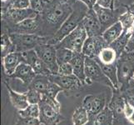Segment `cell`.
<instances>
[{
  "label": "cell",
  "mask_w": 134,
  "mask_h": 125,
  "mask_svg": "<svg viewBox=\"0 0 134 125\" xmlns=\"http://www.w3.org/2000/svg\"><path fill=\"white\" fill-rule=\"evenodd\" d=\"M77 0H53L39 16L42 22V36H53L73 11Z\"/></svg>",
  "instance_id": "1"
},
{
  "label": "cell",
  "mask_w": 134,
  "mask_h": 125,
  "mask_svg": "<svg viewBox=\"0 0 134 125\" xmlns=\"http://www.w3.org/2000/svg\"><path fill=\"white\" fill-rule=\"evenodd\" d=\"M87 11H88V8L79 0H77L73 5V11L71 15L65 20V22L54 34V35L51 37L48 44L56 45L60 41H62L67 35L72 32L81 24Z\"/></svg>",
  "instance_id": "2"
},
{
  "label": "cell",
  "mask_w": 134,
  "mask_h": 125,
  "mask_svg": "<svg viewBox=\"0 0 134 125\" xmlns=\"http://www.w3.org/2000/svg\"><path fill=\"white\" fill-rule=\"evenodd\" d=\"M10 39L14 46L15 52H24L34 49L38 45L48 44L51 36L13 33L10 34Z\"/></svg>",
  "instance_id": "3"
},
{
  "label": "cell",
  "mask_w": 134,
  "mask_h": 125,
  "mask_svg": "<svg viewBox=\"0 0 134 125\" xmlns=\"http://www.w3.org/2000/svg\"><path fill=\"white\" fill-rule=\"evenodd\" d=\"M38 104L40 107L39 119L42 123L45 125H57L61 121V104L58 101H53L43 94V99Z\"/></svg>",
  "instance_id": "4"
},
{
  "label": "cell",
  "mask_w": 134,
  "mask_h": 125,
  "mask_svg": "<svg viewBox=\"0 0 134 125\" xmlns=\"http://www.w3.org/2000/svg\"><path fill=\"white\" fill-rule=\"evenodd\" d=\"M2 29L19 24L25 19L38 17V13L31 8L24 9H10L2 8Z\"/></svg>",
  "instance_id": "5"
},
{
  "label": "cell",
  "mask_w": 134,
  "mask_h": 125,
  "mask_svg": "<svg viewBox=\"0 0 134 125\" xmlns=\"http://www.w3.org/2000/svg\"><path fill=\"white\" fill-rule=\"evenodd\" d=\"M87 37V32L81 23L74 30L55 45V47H63L74 51L75 53H82V46Z\"/></svg>",
  "instance_id": "6"
},
{
  "label": "cell",
  "mask_w": 134,
  "mask_h": 125,
  "mask_svg": "<svg viewBox=\"0 0 134 125\" xmlns=\"http://www.w3.org/2000/svg\"><path fill=\"white\" fill-rule=\"evenodd\" d=\"M134 52L127 53L123 52L116 64L118 68V75L119 79V84L125 85L129 83V79L132 78L134 73Z\"/></svg>",
  "instance_id": "7"
},
{
  "label": "cell",
  "mask_w": 134,
  "mask_h": 125,
  "mask_svg": "<svg viewBox=\"0 0 134 125\" xmlns=\"http://www.w3.org/2000/svg\"><path fill=\"white\" fill-rule=\"evenodd\" d=\"M85 75L87 84H91L93 82H98L109 85L111 89H113L112 83L105 76L100 63L98 61H96V58L85 57Z\"/></svg>",
  "instance_id": "8"
},
{
  "label": "cell",
  "mask_w": 134,
  "mask_h": 125,
  "mask_svg": "<svg viewBox=\"0 0 134 125\" xmlns=\"http://www.w3.org/2000/svg\"><path fill=\"white\" fill-rule=\"evenodd\" d=\"M2 30H5L9 34L16 33L42 35V22L38 14V17L27 18L18 24L10 26L7 29H2Z\"/></svg>",
  "instance_id": "9"
},
{
  "label": "cell",
  "mask_w": 134,
  "mask_h": 125,
  "mask_svg": "<svg viewBox=\"0 0 134 125\" xmlns=\"http://www.w3.org/2000/svg\"><path fill=\"white\" fill-rule=\"evenodd\" d=\"M35 51L38 57L48 67L52 74H57L58 70V63L56 56V47L53 44H45L36 47Z\"/></svg>",
  "instance_id": "10"
},
{
  "label": "cell",
  "mask_w": 134,
  "mask_h": 125,
  "mask_svg": "<svg viewBox=\"0 0 134 125\" xmlns=\"http://www.w3.org/2000/svg\"><path fill=\"white\" fill-rule=\"evenodd\" d=\"M93 10L95 11L100 24L104 31L108 27L113 25L116 22L118 21V18L122 14V12L120 9H111L108 8H103L98 3H96L93 7Z\"/></svg>",
  "instance_id": "11"
},
{
  "label": "cell",
  "mask_w": 134,
  "mask_h": 125,
  "mask_svg": "<svg viewBox=\"0 0 134 125\" xmlns=\"http://www.w3.org/2000/svg\"><path fill=\"white\" fill-rule=\"evenodd\" d=\"M108 46L109 45L103 39L102 35L87 37V39L84 42L83 46H82V53L85 57L96 58L101 51Z\"/></svg>",
  "instance_id": "12"
},
{
  "label": "cell",
  "mask_w": 134,
  "mask_h": 125,
  "mask_svg": "<svg viewBox=\"0 0 134 125\" xmlns=\"http://www.w3.org/2000/svg\"><path fill=\"white\" fill-rule=\"evenodd\" d=\"M23 59H24V63H27L30 65L36 74H44V75H50L52 74L50 70L48 68V67L45 65V63L42 61L35 49H31L24 51V52H21Z\"/></svg>",
  "instance_id": "13"
},
{
  "label": "cell",
  "mask_w": 134,
  "mask_h": 125,
  "mask_svg": "<svg viewBox=\"0 0 134 125\" xmlns=\"http://www.w3.org/2000/svg\"><path fill=\"white\" fill-rule=\"evenodd\" d=\"M82 106L86 108L89 116L94 117L106 107V96L103 94L86 96Z\"/></svg>",
  "instance_id": "14"
},
{
  "label": "cell",
  "mask_w": 134,
  "mask_h": 125,
  "mask_svg": "<svg viewBox=\"0 0 134 125\" xmlns=\"http://www.w3.org/2000/svg\"><path fill=\"white\" fill-rule=\"evenodd\" d=\"M82 24L84 27L88 37H95L102 35L103 34V28L100 24L95 11L92 9H88L86 16L82 21Z\"/></svg>",
  "instance_id": "15"
},
{
  "label": "cell",
  "mask_w": 134,
  "mask_h": 125,
  "mask_svg": "<svg viewBox=\"0 0 134 125\" xmlns=\"http://www.w3.org/2000/svg\"><path fill=\"white\" fill-rule=\"evenodd\" d=\"M50 80L57 83L58 86H60L64 91H72L77 90L80 89V87L83 85L78 78L74 75H60V74H50L49 75Z\"/></svg>",
  "instance_id": "16"
},
{
  "label": "cell",
  "mask_w": 134,
  "mask_h": 125,
  "mask_svg": "<svg viewBox=\"0 0 134 125\" xmlns=\"http://www.w3.org/2000/svg\"><path fill=\"white\" fill-rule=\"evenodd\" d=\"M2 63L4 73L10 77L15 72L18 66L21 63H24V59L21 52H12L2 58Z\"/></svg>",
  "instance_id": "17"
},
{
  "label": "cell",
  "mask_w": 134,
  "mask_h": 125,
  "mask_svg": "<svg viewBox=\"0 0 134 125\" xmlns=\"http://www.w3.org/2000/svg\"><path fill=\"white\" fill-rule=\"evenodd\" d=\"M36 73L30 65L26 63H21L16 68L13 74L10 76L13 78L20 79L25 85L29 86L36 77Z\"/></svg>",
  "instance_id": "18"
},
{
  "label": "cell",
  "mask_w": 134,
  "mask_h": 125,
  "mask_svg": "<svg viewBox=\"0 0 134 125\" xmlns=\"http://www.w3.org/2000/svg\"><path fill=\"white\" fill-rule=\"evenodd\" d=\"M70 63L73 68V74L82 83H86L85 75V56L82 53H77L73 58L71 60Z\"/></svg>",
  "instance_id": "19"
},
{
  "label": "cell",
  "mask_w": 134,
  "mask_h": 125,
  "mask_svg": "<svg viewBox=\"0 0 134 125\" xmlns=\"http://www.w3.org/2000/svg\"><path fill=\"white\" fill-rule=\"evenodd\" d=\"M5 85L7 88V90L8 92L9 98H10L12 104L13 105V107L16 108L18 111L25 109L27 106L30 104L29 103V100H27L26 93L20 94V93H18L13 89H12V88L9 86L8 83H5Z\"/></svg>",
  "instance_id": "20"
},
{
  "label": "cell",
  "mask_w": 134,
  "mask_h": 125,
  "mask_svg": "<svg viewBox=\"0 0 134 125\" xmlns=\"http://www.w3.org/2000/svg\"><path fill=\"white\" fill-rule=\"evenodd\" d=\"M101 65V68L103 69V72L107 77L110 83H112L113 87V91H118L119 90V79L118 75V68L116 63L113 64H103L98 62Z\"/></svg>",
  "instance_id": "21"
},
{
  "label": "cell",
  "mask_w": 134,
  "mask_h": 125,
  "mask_svg": "<svg viewBox=\"0 0 134 125\" xmlns=\"http://www.w3.org/2000/svg\"><path fill=\"white\" fill-rule=\"evenodd\" d=\"M122 32H123V28L121 24V23L118 21L113 25L108 27V29H106L103 32V34H102V37L107 42V44L110 45L118 38L121 36Z\"/></svg>",
  "instance_id": "22"
},
{
  "label": "cell",
  "mask_w": 134,
  "mask_h": 125,
  "mask_svg": "<svg viewBox=\"0 0 134 125\" xmlns=\"http://www.w3.org/2000/svg\"><path fill=\"white\" fill-rule=\"evenodd\" d=\"M113 111L109 107H105L104 109L94 116L93 125H113Z\"/></svg>",
  "instance_id": "23"
},
{
  "label": "cell",
  "mask_w": 134,
  "mask_h": 125,
  "mask_svg": "<svg viewBox=\"0 0 134 125\" xmlns=\"http://www.w3.org/2000/svg\"><path fill=\"white\" fill-rule=\"evenodd\" d=\"M96 58L98 59V62L103 64H113L117 62L118 55L117 52L112 47H106L99 53Z\"/></svg>",
  "instance_id": "24"
},
{
  "label": "cell",
  "mask_w": 134,
  "mask_h": 125,
  "mask_svg": "<svg viewBox=\"0 0 134 125\" xmlns=\"http://www.w3.org/2000/svg\"><path fill=\"white\" fill-rule=\"evenodd\" d=\"M51 80L49 78V75L37 74L34 79L29 85V89L38 90L40 93H42V94H44L48 89V86Z\"/></svg>",
  "instance_id": "25"
},
{
  "label": "cell",
  "mask_w": 134,
  "mask_h": 125,
  "mask_svg": "<svg viewBox=\"0 0 134 125\" xmlns=\"http://www.w3.org/2000/svg\"><path fill=\"white\" fill-rule=\"evenodd\" d=\"M131 34L132 33H129V32L123 31L121 36L109 45L110 47H112L117 52L118 58L123 52H125V48L127 45L129 39H130V37H131Z\"/></svg>",
  "instance_id": "26"
},
{
  "label": "cell",
  "mask_w": 134,
  "mask_h": 125,
  "mask_svg": "<svg viewBox=\"0 0 134 125\" xmlns=\"http://www.w3.org/2000/svg\"><path fill=\"white\" fill-rule=\"evenodd\" d=\"M55 46V45H54ZM77 53L71 49L63 47H56V56L58 65L63 63H70Z\"/></svg>",
  "instance_id": "27"
},
{
  "label": "cell",
  "mask_w": 134,
  "mask_h": 125,
  "mask_svg": "<svg viewBox=\"0 0 134 125\" xmlns=\"http://www.w3.org/2000/svg\"><path fill=\"white\" fill-rule=\"evenodd\" d=\"M89 114L85 108L78 107L72 113V125H85L89 121Z\"/></svg>",
  "instance_id": "28"
},
{
  "label": "cell",
  "mask_w": 134,
  "mask_h": 125,
  "mask_svg": "<svg viewBox=\"0 0 134 125\" xmlns=\"http://www.w3.org/2000/svg\"><path fill=\"white\" fill-rule=\"evenodd\" d=\"M1 52L2 58L12 52H15L14 46L10 39V34L5 30H2L1 35Z\"/></svg>",
  "instance_id": "29"
},
{
  "label": "cell",
  "mask_w": 134,
  "mask_h": 125,
  "mask_svg": "<svg viewBox=\"0 0 134 125\" xmlns=\"http://www.w3.org/2000/svg\"><path fill=\"white\" fill-rule=\"evenodd\" d=\"M118 21L121 23L123 31L132 33L134 26V14L130 10L127 9L125 12H123L118 18Z\"/></svg>",
  "instance_id": "30"
},
{
  "label": "cell",
  "mask_w": 134,
  "mask_h": 125,
  "mask_svg": "<svg viewBox=\"0 0 134 125\" xmlns=\"http://www.w3.org/2000/svg\"><path fill=\"white\" fill-rule=\"evenodd\" d=\"M18 113H19V116L23 118H39L40 116L39 104H29L25 109L18 111Z\"/></svg>",
  "instance_id": "31"
},
{
  "label": "cell",
  "mask_w": 134,
  "mask_h": 125,
  "mask_svg": "<svg viewBox=\"0 0 134 125\" xmlns=\"http://www.w3.org/2000/svg\"><path fill=\"white\" fill-rule=\"evenodd\" d=\"M30 8V0H8L5 3H2V8L24 9Z\"/></svg>",
  "instance_id": "32"
},
{
  "label": "cell",
  "mask_w": 134,
  "mask_h": 125,
  "mask_svg": "<svg viewBox=\"0 0 134 125\" xmlns=\"http://www.w3.org/2000/svg\"><path fill=\"white\" fill-rule=\"evenodd\" d=\"M63 91L64 90L60 86H58L57 83H55L51 81L50 83L48 84V86L47 90H46V92L43 94L47 96L48 98L51 99L53 101H58L57 97H58V94L60 92H63Z\"/></svg>",
  "instance_id": "33"
},
{
  "label": "cell",
  "mask_w": 134,
  "mask_h": 125,
  "mask_svg": "<svg viewBox=\"0 0 134 125\" xmlns=\"http://www.w3.org/2000/svg\"><path fill=\"white\" fill-rule=\"evenodd\" d=\"M26 94L30 104H38L42 101L43 96L42 93L33 89H29V90L26 92Z\"/></svg>",
  "instance_id": "34"
},
{
  "label": "cell",
  "mask_w": 134,
  "mask_h": 125,
  "mask_svg": "<svg viewBox=\"0 0 134 125\" xmlns=\"http://www.w3.org/2000/svg\"><path fill=\"white\" fill-rule=\"evenodd\" d=\"M51 1L49 0H30V8L38 14L42 13Z\"/></svg>",
  "instance_id": "35"
},
{
  "label": "cell",
  "mask_w": 134,
  "mask_h": 125,
  "mask_svg": "<svg viewBox=\"0 0 134 125\" xmlns=\"http://www.w3.org/2000/svg\"><path fill=\"white\" fill-rule=\"evenodd\" d=\"M58 74L65 75V76L72 75L73 74V68H72V64L70 63L60 64L58 66Z\"/></svg>",
  "instance_id": "36"
},
{
  "label": "cell",
  "mask_w": 134,
  "mask_h": 125,
  "mask_svg": "<svg viewBox=\"0 0 134 125\" xmlns=\"http://www.w3.org/2000/svg\"><path fill=\"white\" fill-rule=\"evenodd\" d=\"M16 125H41V121L39 118L20 117L17 121Z\"/></svg>",
  "instance_id": "37"
},
{
  "label": "cell",
  "mask_w": 134,
  "mask_h": 125,
  "mask_svg": "<svg viewBox=\"0 0 134 125\" xmlns=\"http://www.w3.org/2000/svg\"><path fill=\"white\" fill-rule=\"evenodd\" d=\"M116 1L117 0H97V3L103 8L115 9V8H116L115 7Z\"/></svg>",
  "instance_id": "38"
},
{
  "label": "cell",
  "mask_w": 134,
  "mask_h": 125,
  "mask_svg": "<svg viewBox=\"0 0 134 125\" xmlns=\"http://www.w3.org/2000/svg\"><path fill=\"white\" fill-rule=\"evenodd\" d=\"M125 52L127 53H133L134 52V26L131 34V37L129 39V41L127 43V45L125 48Z\"/></svg>",
  "instance_id": "39"
},
{
  "label": "cell",
  "mask_w": 134,
  "mask_h": 125,
  "mask_svg": "<svg viewBox=\"0 0 134 125\" xmlns=\"http://www.w3.org/2000/svg\"><path fill=\"white\" fill-rule=\"evenodd\" d=\"M133 112H134V108L130 104H128L127 102L125 100V106H124V110H123L124 116H125L128 119L129 117H130L131 115L132 114Z\"/></svg>",
  "instance_id": "40"
},
{
  "label": "cell",
  "mask_w": 134,
  "mask_h": 125,
  "mask_svg": "<svg viewBox=\"0 0 134 125\" xmlns=\"http://www.w3.org/2000/svg\"><path fill=\"white\" fill-rule=\"evenodd\" d=\"M124 99H125L128 104H130L134 108V94L132 92H127V94L124 95Z\"/></svg>",
  "instance_id": "41"
},
{
  "label": "cell",
  "mask_w": 134,
  "mask_h": 125,
  "mask_svg": "<svg viewBox=\"0 0 134 125\" xmlns=\"http://www.w3.org/2000/svg\"><path fill=\"white\" fill-rule=\"evenodd\" d=\"M80 2L84 3L85 5L88 8V9H92L94 5L97 3V0H79Z\"/></svg>",
  "instance_id": "42"
},
{
  "label": "cell",
  "mask_w": 134,
  "mask_h": 125,
  "mask_svg": "<svg viewBox=\"0 0 134 125\" xmlns=\"http://www.w3.org/2000/svg\"><path fill=\"white\" fill-rule=\"evenodd\" d=\"M128 121L130 122V123H133V124H134V112L132 113V114L131 115V116L129 117Z\"/></svg>",
  "instance_id": "43"
},
{
  "label": "cell",
  "mask_w": 134,
  "mask_h": 125,
  "mask_svg": "<svg viewBox=\"0 0 134 125\" xmlns=\"http://www.w3.org/2000/svg\"><path fill=\"white\" fill-rule=\"evenodd\" d=\"M1 1H2V3H5L8 1V0H1Z\"/></svg>",
  "instance_id": "44"
},
{
  "label": "cell",
  "mask_w": 134,
  "mask_h": 125,
  "mask_svg": "<svg viewBox=\"0 0 134 125\" xmlns=\"http://www.w3.org/2000/svg\"><path fill=\"white\" fill-rule=\"evenodd\" d=\"M132 79L134 80V73H133V75H132Z\"/></svg>",
  "instance_id": "45"
},
{
  "label": "cell",
  "mask_w": 134,
  "mask_h": 125,
  "mask_svg": "<svg viewBox=\"0 0 134 125\" xmlns=\"http://www.w3.org/2000/svg\"><path fill=\"white\" fill-rule=\"evenodd\" d=\"M41 125H45V124H43V123H41Z\"/></svg>",
  "instance_id": "46"
},
{
  "label": "cell",
  "mask_w": 134,
  "mask_h": 125,
  "mask_svg": "<svg viewBox=\"0 0 134 125\" xmlns=\"http://www.w3.org/2000/svg\"><path fill=\"white\" fill-rule=\"evenodd\" d=\"M49 1H53V0H49Z\"/></svg>",
  "instance_id": "47"
},
{
  "label": "cell",
  "mask_w": 134,
  "mask_h": 125,
  "mask_svg": "<svg viewBox=\"0 0 134 125\" xmlns=\"http://www.w3.org/2000/svg\"><path fill=\"white\" fill-rule=\"evenodd\" d=\"M133 13V14H134V12H133V13Z\"/></svg>",
  "instance_id": "48"
}]
</instances>
